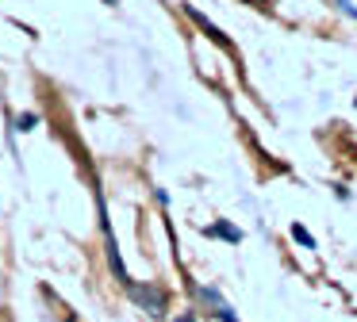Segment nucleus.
Masks as SVG:
<instances>
[{
  "label": "nucleus",
  "instance_id": "1",
  "mask_svg": "<svg viewBox=\"0 0 357 322\" xmlns=\"http://www.w3.org/2000/svg\"><path fill=\"white\" fill-rule=\"evenodd\" d=\"M131 296L139 299V303L146 307L150 314H162V307H165V296H162V291H154V288H131Z\"/></svg>",
  "mask_w": 357,
  "mask_h": 322
},
{
  "label": "nucleus",
  "instance_id": "2",
  "mask_svg": "<svg viewBox=\"0 0 357 322\" xmlns=\"http://www.w3.org/2000/svg\"><path fill=\"white\" fill-rule=\"evenodd\" d=\"M292 234H296V238H300V242H303V245H315V242H311V234H307V230H303V227H296V230H292Z\"/></svg>",
  "mask_w": 357,
  "mask_h": 322
},
{
  "label": "nucleus",
  "instance_id": "3",
  "mask_svg": "<svg viewBox=\"0 0 357 322\" xmlns=\"http://www.w3.org/2000/svg\"><path fill=\"white\" fill-rule=\"evenodd\" d=\"M181 322H192V319H181Z\"/></svg>",
  "mask_w": 357,
  "mask_h": 322
}]
</instances>
